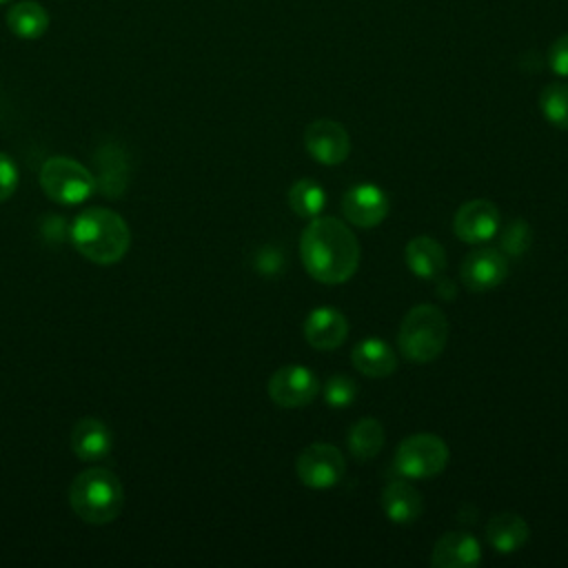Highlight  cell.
Returning <instances> with one entry per match:
<instances>
[{"label": "cell", "mask_w": 568, "mask_h": 568, "mask_svg": "<svg viewBox=\"0 0 568 568\" xmlns=\"http://www.w3.org/2000/svg\"><path fill=\"white\" fill-rule=\"evenodd\" d=\"M481 559V548L477 539L464 530L444 532L433 546L430 564L437 568H473Z\"/></svg>", "instance_id": "4fadbf2b"}, {"label": "cell", "mask_w": 568, "mask_h": 568, "mask_svg": "<svg viewBox=\"0 0 568 568\" xmlns=\"http://www.w3.org/2000/svg\"><path fill=\"white\" fill-rule=\"evenodd\" d=\"M486 537L497 552H515L528 539V524L515 513H499L488 519Z\"/></svg>", "instance_id": "ffe728a7"}, {"label": "cell", "mask_w": 568, "mask_h": 568, "mask_svg": "<svg viewBox=\"0 0 568 568\" xmlns=\"http://www.w3.org/2000/svg\"><path fill=\"white\" fill-rule=\"evenodd\" d=\"M342 211L351 224L371 229V226H377L386 217L388 197L382 189H377L373 184H357L344 193Z\"/></svg>", "instance_id": "7c38bea8"}, {"label": "cell", "mask_w": 568, "mask_h": 568, "mask_svg": "<svg viewBox=\"0 0 568 568\" xmlns=\"http://www.w3.org/2000/svg\"><path fill=\"white\" fill-rule=\"evenodd\" d=\"M357 397V384L344 373H335L324 384V402L333 408H344Z\"/></svg>", "instance_id": "d4e9b609"}, {"label": "cell", "mask_w": 568, "mask_h": 568, "mask_svg": "<svg viewBox=\"0 0 568 568\" xmlns=\"http://www.w3.org/2000/svg\"><path fill=\"white\" fill-rule=\"evenodd\" d=\"M49 11L36 0H20L7 11V27L22 40H36L49 29Z\"/></svg>", "instance_id": "d6986e66"}, {"label": "cell", "mask_w": 568, "mask_h": 568, "mask_svg": "<svg viewBox=\"0 0 568 568\" xmlns=\"http://www.w3.org/2000/svg\"><path fill=\"white\" fill-rule=\"evenodd\" d=\"M295 470L297 477L304 486L308 488H331L335 486L346 470L344 464V455L339 453V448L317 442L306 446L295 462Z\"/></svg>", "instance_id": "52a82bcc"}, {"label": "cell", "mask_w": 568, "mask_h": 568, "mask_svg": "<svg viewBox=\"0 0 568 568\" xmlns=\"http://www.w3.org/2000/svg\"><path fill=\"white\" fill-rule=\"evenodd\" d=\"M397 342L406 359L430 362L442 355L448 342V320L435 304H419L402 320Z\"/></svg>", "instance_id": "277c9868"}, {"label": "cell", "mask_w": 568, "mask_h": 568, "mask_svg": "<svg viewBox=\"0 0 568 568\" xmlns=\"http://www.w3.org/2000/svg\"><path fill=\"white\" fill-rule=\"evenodd\" d=\"M435 293H437L442 300H453L455 293H457V288L453 286L450 280H437V282H435Z\"/></svg>", "instance_id": "f1b7e54d"}, {"label": "cell", "mask_w": 568, "mask_h": 568, "mask_svg": "<svg viewBox=\"0 0 568 568\" xmlns=\"http://www.w3.org/2000/svg\"><path fill=\"white\" fill-rule=\"evenodd\" d=\"M406 264L417 277L433 280L446 268V251L437 240L419 235L406 244Z\"/></svg>", "instance_id": "e0dca14e"}, {"label": "cell", "mask_w": 568, "mask_h": 568, "mask_svg": "<svg viewBox=\"0 0 568 568\" xmlns=\"http://www.w3.org/2000/svg\"><path fill=\"white\" fill-rule=\"evenodd\" d=\"M448 464V446L442 437L417 433L406 437L395 450V468L410 479H426L442 473Z\"/></svg>", "instance_id": "8992f818"}, {"label": "cell", "mask_w": 568, "mask_h": 568, "mask_svg": "<svg viewBox=\"0 0 568 568\" xmlns=\"http://www.w3.org/2000/svg\"><path fill=\"white\" fill-rule=\"evenodd\" d=\"M351 359H353V366L368 377H386L395 371V364H397L393 348L386 342L375 337L357 342L351 353Z\"/></svg>", "instance_id": "ac0fdd59"}, {"label": "cell", "mask_w": 568, "mask_h": 568, "mask_svg": "<svg viewBox=\"0 0 568 568\" xmlns=\"http://www.w3.org/2000/svg\"><path fill=\"white\" fill-rule=\"evenodd\" d=\"M288 204L291 209L302 217H315L324 206V191L317 182L304 178L295 182L288 191Z\"/></svg>", "instance_id": "7402d4cb"}, {"label": "cell", "mask_w": 568, "mask_h": 568, "mask_svg": "<svg viewBox=\"0 0 568 568\" xmlns=\"http://www.w3.org/2000/svg\"><path fill=\"white\" fill-rule=\"evenodd\" d=\"M16 189H18V166L7 153H0V202L9 200L16 193Z\"/></svg>", "instance_id": "4316f807"}, {"label": "cell", "mask_w": 568, "mask_h": 568, "mask_svg": "<svg viewBox=\"0 0 568 568\" xmlns=\"http://www.w3.org/2000/svg\"><path fill=\"white\" fill-rule=\"evenodd\" d=\"M113 435L98 417H82L71 430V450L82 462H100L111 453Z\"/></svg>", "instance_id": "5bb4252c"}, {"label": "cell", "mask_w": 568, "mask_h": 568, "mask_svg": "<svg viewBox=\"0 0 568 568\" xmlns=\"http://www.w3.org/2000/svg\"><path fill=\"white\" fill-rule=\"evenodd\" d=\"M348 450L355 459L359 462H368L373 459L382 446H384V428L377 419L373 417H364L359 422H355L348 430Z\"/></svg>", "instance_id": "44dd1931"}, {"label": "cell", "mask_w": 568, "mask_h": 568, "mask_svg": "<svg viewBox=\"0 0 568 568\" xmlns=\"http://www.w3.org/2000/svg\"><path fill=\"white\" fill-rule=\"evenodd\" d=\"M286 266V257H284V251L268 244V246H262L255 251V257H253V268L260 271L262 275H280Z\"/></svg>", "instance_id": "484cf974"}, {"label": "cell", "mask_w": 568, "mask_h": 568, "mask_svg": "<svg viewBox=\"0 0 568 568\" xmlns=\"http://www.w3.org/2000/svg\"><path fill=\"white\" fill-rule=\"evenodd\" d=\"M0 2H7V0H0Z\"/></svg>", "instance_id": "f546056e"}, {"label": "cell", "mask_w": 568, "mask_h": 568, "mask_svg": "<svg viewBox=\"0 0 568 568\" xmlns=\"http://www.w3.org/2000/svg\"><path fill=\"white\" fill-rule=\"evenodd\" d=\"M548 62H550V69L561 75V78H568V33L557 38L552 44H550V51H548Z\"/></svg>", "instance_id": "83f0119b"}, {"label": "cell", "mask_w": 568, "mask_h": 568, "mask_svg": "<svg viewBox=\"0 0 568 568\" xmlns=\"http://www.w3.org/2000/svg\"><path fill=\"white\" fill-rule=\"evenodd\" d=\"M71 242L89 262L109 266L126 255L131 231L124 217L115 211L91 206L73 220Z\"/></svg>", "instance_id": "7a4b0ae2"}, {"label": "cell", "mask_w": 568, "mask_h": 568, "mask_svg": "<svg viewBox=\"0 0 568 568\" xmlns=\"http://www.w3.org/2000/svg\"><path fill=\"white\" fill-rule=\"evenodd\" d=\"M69 504L73 513L93 526L113 521L124 506V488L118 475L102 466L82 470L69 486Z\"/></svg>", "instance_id": "3957f363"}, {"label": "cell", "mask_w": 568, "mask_h": 568, "mask_svg": "<svg viewBox=\"0 0 568 568\" xmlns=\"http://www.w3.org/2000/svg\"><path fill=\"white\" fill-rule=\"evenodd\" d=\"M348 333L346 317L335 308H315L304 324V337L313 348H337Z\"/></svg>", "instance_id": "9a60e30c"}, {"label": "cell", "mask_w": 568, "mask_h": 568, "mask_svg": "<svg viewBox=\"0 0 568 568\" xmlns=\"http://www.w3.org/2000/svg\"><path fill=\"white\" fill-rule=\"evenodd\" d=\"M506 275H508L506 255L497 248H488V246L475 248L473 253L466 255L462 264V282L477 293L499 286Z\"/></svg>", "instance_id": "8fae6325"}, {"label": "cell", "mask_w": 568, "mask_h": 568, "mask_svg": "<svg viewBox=\"0 0 568 568\" xmlns=\"http://www.w3.org/2000/svg\"><path fill=\"white\" fill-rule=\"evenodd\" d=\"M40 186L58 204H80L95 191V178L78 160L55 155L40 169Z\"/></svg>", "instance_id": "5b68a950"}, {"label": "cell", "mask_w": 568, "mask_h": 568, "mask_svg": "<svg viewBox=\"0 0 568 568\" xmlns=\"http://www.w3.org/2000/svg\"><path fill=\"white\" fill-rule=\"evenodd\" d=\"M539 109L552 126L568 129V84H548L539 95Z\"/></svg>", "instance_id": "603a6c76"}, {"label": "cell", "mask_w": 568, "mask_h": 568, "mask_svg": "<svg viewBox=\"0 0 568 568\" xmlns=\"http://www.w3.org/2000/svg\"><path fill=\"white\" fill-rule=\"evenodd\" d=\"M320 382L304 366H284L268 379V397L282 408H302L315 399Z\"/></svg>", "instance_id": "ba28073f"}, {"label": "cell", "mask_w": 568, "mask_h": 568, "mask_svg": "<svg viewBox=\"0 0 568 568\" xmlns=\"http://www.w3.org/2000/svg\"><path fill=\"white\" fill-rule=\"evenodd\" d=\"M382 508L395 524H410L422 515V495L404 479H393L382 490Z\"/></svg>", "instance_id": "2e32d148"}, {"label": "cell", "mask_w": 568, "mask_h": 568, "mask_svg": "<svg viewBox=\"0 0 568 568\" xmlns=\"http://www.w3.org/2000/svg\"><path fill=\"white\" fill-rule=\"evenodd\" d=\"M300 255L306 273L322 284H342L359 266L355 233L335 217H313L300 237Z\"/></svg>", "instance_id": "6da1fadb"}, {"label": "cell", "mask_w": 568, "mask_h": 568, "mask_svg": "<svg viewBox=\"0 0 568 568\" xmlns=\"http://www.w3.org/2000/svg\"><path fill=\"white\" fill-rule=\"evenodd\" d=\"M499 242H501V253H506L510 257L524 255L530 248V244H532L530 224L526 220H510L504 226Z\"/></svg>", "instance_id": "cb8c5ba5"}, {"label": "cell", "mask_w": 568, "mask_h": 568, "mask_svg": "<svg viewBox=\"0 0 568 568\" xmlns=\"http://www.w3.org/2000/svg\"><path fill=\"white\" fill-rule=\"evenodd\" d=\"M304 146L320 164H339L351 151V138L346 129L328 118L313 120L304 131Z\"/></svg>", "instance_id": "9c48e42d"}, {"label": "cell", "mask_w": 568, "mask_h": 568, "mask_svg": "<svg viewBox=\"0 0 568 568\" xmlns=\"http://www.w3.org/2000/svg\"><path fill=\"white\" fill-rule=\"evenodd\" d=\"M453 229L468 244L486 242L499 231V211L490 200H470L457 209Z\"/></svg>", "instance_id": "30bf717a"}]
</instances>
